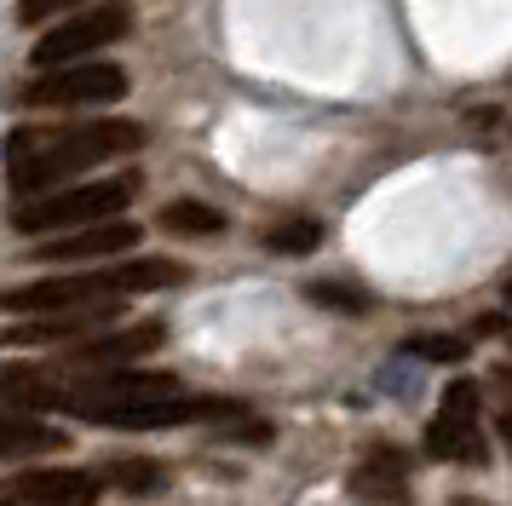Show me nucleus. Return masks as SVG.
Masks as SVG:
<instances>
[{
  "mask_svg": "<svg viewBox=\"0 0 512 506\" xmlns=\"http://www.w3.org/2000/svg\"><path fill=\"white\" fill-rule=\"evenodd\" d=\"M144 144V127L127 115H98L87 127H64V133H12V196L29 190H52L70 173H87L110 156H133Z\"/></svg>",
  "mask_w": 512,
  "mask_h": 506,
  "instance_id": "nucleus-1",
  "label": "nucleus"
},
{
  "mask_svg": "<svg viewBox=\"0 0 512 506\" xmlns=\"http://www.w3.org/2000/svg\"><path fill=\"white\" fill-rule=\"evenodd\" d=\"M185 265L173 259H127V265H104V271H75V276H47L6 294V311H70V305H121L127 294H150V288H179Z\"/></svg>",
  "mask_w": 512,
  "mask_h": 506,
  "instance_id": "nucleus-2",
  "label": "nucleus"
},
{
  "mask_svg": "<svg viewBox=\"0 0 512 506\" xmlns=\"http://www.w3.org/2000/svg\"><path fill=\"white\" fill-rule=\"evenodd\" d=\"M139 196V179H98V184H70V190H47V196H18L12 225L35 236V230H81V225H104L116 219L121 207Z\"/></svg>",
  "mask_w": 512,
  "mask_h": 506,
  "instance_id": "nucleus-3",
  "label": "nucleus"
},
{
  "mask_svg": "<svg viewBox=\"0 0 512 506\" xmlns=\"http://www.w3.org/2000/svg\"><path fill=\"white\" fill-rule=\"evenodd\" d=\"M127 98V75L116 64H93V58H75V64H52L41 69V81H29L18 92L24 110H70V104H121Z\"/></svg>",
  "mask_w": 512,
  "mask_h": 506,
  "instance_id": "nucleus-4",
  "label": "nucleus"
},
{
  "mask_svg": "<svg viewBox=\"0 0 512 506\" xmlns=\"http://www.w3.org/2000/svg\"><path fill=\"white\" fill-rule=\"evenodd\" d=\"M133 29V6L127 0H104L93 12H81V18H58L35 41V64H75V58H93L98 46H116L121 35Z\"/></svg>",
  "mask_w": 512,
  "mask_h": 506,
  "instance_id": "nucleus-5",
  "label": "nucleus"
},
{
  "mask_svg": "<svg viewBox=\"0 0 512 506\" xmlns=\"http://www.w3.org/2000/svg\"><path fill=\"white\" fill-rule=\"evenodd\" d=\"M426 449L438 460H484V432H478V386L472 380H455L443 391V409L432 414L426 426Z\"/></svg>",
  "mask_w": 512,
  "mask_h": 506,
  "instance_id": "nucleus-6",
  "label": "nucleus"
},
{
  "mask_svg": "<svg viewBox=\"0 0 512 506\" xmlns=\"http://www.w3.org/2000/svg\"><path fill=\"white\" fill-rule=\"evenodd\" d=\"M144 230L133 219H104V225H81L75 236H52L47 248H35L41 259H110L121 248H139Z\"/></svg>",
  "mask_w": 512,
  "mask_h": 506,
  "instance_id": "nucleus-7",
  "label": "nucleus"
},
{
  "mask_svg": "<svg viewBox=\"0 0 512 506\" xmlns=\"http://www.w3.org/2000/svg\"><path fill=\"white\" fill-rule=\"evenodd\" d=\"M98 478L87 472H24L6 489V506H93Z\"/></svg>",
  "mask_w": 512,
  "mask_h": 506,
  "instance_id": "nucleus-8",
  "label": "nucleus"
},
{
  "mask_svg": "<svg viewBox=\"0 0 512 506\" xmlns=\"http://www.w3.org/2000/svg\"><path fill=\"white\" fill-rule=\"evenodd\" d=\"M162 345V322H139L127 334H110V340H87L70 351V368H110V363H127V357H144Z\"/></svg>",
  "mask_w": 512,
  "mask_h": 506,
  "instance_id": "nucleus-9",
  "label": "nucleus"
},
{
  "mask_svg": "<svg viewBox=\"0 0 512 506\" xmlns=\"http://www.w3.org/2000/svg\"><path fill=\"white\" fill-rule=\"evenodd\" d=\"M351 489L369 506H409V495H403V460H397L392 449H374V455L357 466Z\"/></svg>",
  "mask_w": 512,
  "mask_h": 506,
  "instance_id": "nucleus-10",
  "label": "nucleus"
},
{
  "mask_svg": "<svg viewBox=\"0 0 512 506\" xmlns=\"http://www.w3.org/2000/svg\"><path fill=\"white\" fill-rule=\"evenodd\" d=\"M104 478L116 483L121 495H156L162 489V460H110Z\"/></svg>",
  "mask_w": 512,
  "mask_h": 506,
  "instance_id": "nucleus-11",
  "label": "nucleus"
},
{
  "mask_svg": "<svg viewBox=\"0 0 512 506\" xmlns=\"http://www.w3.org/2000/svg\"><path fill=\"white\" fill-rule=\"evenodd\" d=\"M162 230H173V236H219L225 219H219L213 207H202V202H173L162 213Z\"/></svg>",
  "mask_w": 512,
  "mask_h": 506,
  "instance_id": "nucleus-12",
  "label": "nucleus"
},
{
  "mask_svg": "<svg viewBox=\"0 0 512 506\" xmlns=\"http://www.w3.org/2000/svg\"><path fill=\"white\" fill-rule=\"evenodd\" d=\"M265 248L271 253H311V248H323V225L317 219H282V225L265 230Z\"/></svg>",
  "mask_w": 512,
  "mask_h": 506,
  "instance_id": "nucleus-13",
  "label": "nucleus"
},
{
  "mask_svg": "<svg viewBox=\"0 0 512 506\" xmlns=\"http://www.w3.org/2000/svg\"><path fill=\"white\" fill-rule=\"evenodd\" d=\"M6 460H18L24 449H64V432L52 426H35V420H6V437H0Z\"/></svg>",
  "mask_w": 512,
  "mask_h": 506,
  "instance_id": "nucleus-14",
  "label": "nucleus"
},
{
  "mask_svg": "<svg viewBox=\"0 0 512 506\" xmlns=\"http://www.w3.org/2000/svg\"><path fill=\"white\" fill-rule=\"evenodd\" d=\"M409 357H432V363H455V357H466V340H449V334H420V340H409Z\"/></svg>",
  "mask_w": 512,
  "mask_h": 506,
  "instance_id": "nucleus-15",
  "label": "nucleus"
},
{
  "mask_svg": "<svg viewBox=\"0 0 512 506\" xmlns=\"http://www.w3.org/2000/svg\"><path fill=\"white\" fill-rule=\"evenodd\" d=\"M87 0H18V23H47L64 18V12H81Z\"/></svg>",
  "mask_w": 512,
  "mask_h": 506,
  "instance_id": "nucleus-16",
  "label": "nucleus"
},
{
  "mask_svg": "<svg viewBox=\"0 0 512 506\" xmlns=\"http://www.w3.org/2000/svg\"><path fill=\"white\" fill-rule=\"evenodd\" d=\"M305 294L317 299V305H334V311H363V305H369V299H351L346 288H334V282H311Z\"/></svg>",
  "mask_w": 512,
  "mask_h": 506,
  "instance_id": "nucleus-17",
  "label": "nucleus"
},
{
  "mask_svg": "<svg viewBox=\"0 0 512 506\" xmlns=\"http://www.w3.org/2000/svg\"><path fill=\"white\" fill-rule=\"evenodd\" d=\"M501 432H507V449H512V409H501Z\"/></svg>",
  "mask_w": 512,
  "mask_h": 506,
  "instance_id": "nucleus-18",
  "label": "nucleus"
},
{
  "mask_svg": "<svg viewBox=\"0 0 512 506\" xmlns=\"http://www.w3.org/2000/svg\"><path fill=\"white\" fill-rule=\"evenodd\" d=\"M455 506H484V501H455Z\"/></svg>",
  "mask_w": 512,
  "mask_h": 506,
  "instance_id": "nucleus-19",
  "label": "nucleus"
},
{
  "mask_svg": "<svg viewBox=\"0 0 512 506\" xmlns=\"http://www.w3.org/2000/svg\"><path fill=\"white\" fill-rule=\"evenodd\" d=\"M507 305H512V282H507Z\"/></svg>",
  "mask_w": 512,
  "mask_h": 506,
  "instance_id": "nucleus-20",
  "label": "nucleus"
}]
</instances>
